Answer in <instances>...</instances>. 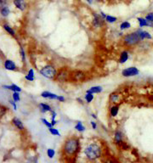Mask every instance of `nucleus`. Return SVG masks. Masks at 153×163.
Wrapping results in <instances>:
<instances>
[{"mask_svg": "<svg viewBox=\"0 0 153 163\" xmlns=\"http://www.w3.org/2000/svg\"><path fill=\"white\" fill-rule=\"evenodd\" d=\"M7 5V0H0V9Z\"/></svg>", "mask_w": 153, "mask_h": 163, "instance_id": "58836bf2", "label": "nucleus"}, {"mask_svg": "<svg viewBox=\"0 0 153 163\" xmlns=\"http://www.w3.org/2000/svg\"><path fill=\"white\" fill-rule=\"evenodd\" d=\"M135 33L138 34V36L140 37V38H141L142 41L151 40V39H152V35H151L149 32H147V31H145V30H143L142 28L136 29V30H135Z\"/></svg>", "mask_w": 153, "mask_h": 163, "instance_id": "f8f14e48", "label": "nucleus"}, {"mask_svg": "<svg viewBox=\"0 0 153 163\" xmlns=\"http://www.w3.org/2000/svg\"><path fill=\"white\" fill-rule=\"evenodd\" d=\"M58 69L56 68V66L54 64H47L44 66H43L41 69L39 70V73L43 78L54 81V79L56 78Z\"/></svg>", "mask_w": 153, "mask_h": 163, "instance_id": "20e7f679", "label": "nucleus"}, {"mask_svg": "<svg viewBox=\"0 0 153 163\" xmlns=\"http://www.w3.org/2000/svg\"><path fill=\"white\" fill-rule=\"evenodd\" d=\"M102 163H116L113 160H111V159H107L106 160V161H104Z\"/></svg>", "mask_w": 153, "mask_h": 163, "instance_id": "79ce46f5", "label": "nucleus"}, {"mask_svg": "<svg viewBox=\"0 0 153 163\" xmlns=\"http://www.w3.org/2000/svg\"><path fill=\"white\" fill-rule=\"evenodd\" d=\"M50 115H51V120H54L56 119V116H57V113L54 110H53L51 112H50Z\"/></svg>", "mask_w": 153, "mask_h": 163, "instance_id": "4c0bfd02", "label": "nucleus"}, {"mask_svg": "<svg viewBox=\"0 0 153 163\" xmlns=\"http://www.w3.org/2000/svg\"><path fill=\"white\" fill-rule=\"evenodd\" d=\"M89 75L83 70H71L70 75V82L83 83L87 81Z\"/></svg>", "mask_w": 153, "mask_h": 163, "instance_id": "423d86ee", "label": "nucleus"}, {"mask_svg": "<svg viewBox=\"0 0 153 163\" xmlns=\"http://www.w3.org/2000/svg\"><path fill=\"white\" fill-rule=\"evenodd\" d=\"M9 104L11 105V106L13 107L14 110H17V106H16V102L14 101L13 99H9Z\"/></svg>", "mask_w": 153, "mask_h": 163, "instance_id": "e433bc0d", "label": "nucleus"}, {"mask_svg": "<svg viewBox=\"0 0 153 163\" xmlns=\"http://www.w3.org/2000/svg\"><path fill=\"white\" fill-rule=\"evenodd\" d=\"M106 23H109V24H114L117 21V18L116 16H111V15H106Z\"/></svg>", "mask_w": 153, "mask_h": 163, "instance_id": "a878e982", "label": "nucleus"}, {"mask_svg": "<svg viewBox=\"0 0 153 163\" xmlns=\"http://www.w3.org/2000/svg\"><path fill=\"white\" fill-rule=\"evenodd\" d=\"M131 23L128 21V20H124L123 22H121V24L119 25V30L120 31H125L128 29L131 28Z\"/></svg>", "mask_w": 153, "mask_h": 163, "instance_id": "393cba45", "label": "nucleus"}, {"mask_svg": "<svg viewBox=\"0 0 153 163\" xmlns=\"http://www.w3.org/2000/svg\"><path fill=\"white\" fill-rule=\"evenodd\" d=\"M41 122L44 125V126L47 127V128H50V127H52V124H51V122H49L48 120L46 118H41Z\"/></svg>", "mask_w": 153, "mask_h": 163, "instance_id": "f704fd0d", "label": "nucleus"}, {"mask_svg": "<svg viewBox=\"0 0 153 163\" xmlns=\"http://www.w3.org/2000/svg\"><path fill=\"white\" fill-rule=\"evenodd\" d=\"M129 57H130V51H129V49H123L119 54V57H118L117 62L119 64H121V65H123V64H125L128 61Z\"/></svg>", "mask_w": 153, "mask_h": 163, "instance_id": "9b49d317", "label": "nucleus"}, {"mask_svg": "<svg viewBox=\"0 0 153 163\" xmlns=\"http://www.w3.org/2000/svg\"><path fill=\"white\" fill-rule=\"evenodd\" d=\"M11 122H12L13 125L16 127L18 130L23 131L24 129H25V126H24L23 122H22V121H21V119L19 118V117H16V116L13 117Z\"/></svg>", "mask_w": 153, "mask_h": 163, "instance_id": "f3484780", "label": "nucleus"}, {"mask_svg": "<svg viewBox=\"0 0 153 163\" xmlns=\"http://www.w3.org/2000/svg\"><path fill=\"white\" fill-rule=\"evenodd\" d=\"M83 153L88 162L95 163L102 158L104 155V149L101 144L96 141H92L83 148Z\"/></svg>", "mask_w": 153, "mask_h": 163, "instance_id": "f03ea898", "label": "nucleus"}, {"mask_svg": "<svg viewBox=\"0 0 153 163\" xmlns=\"http://www.w3.org/2000/svg\"><path fill=\"white\" fill-rule=\"evenodd\" d=\"M25 79L28 82H33L35 80V72L33 68H30L27 71V73L25 76Z\"/></svg>", "mask_w": 153, "mask_h": 163, "instance_id": "5701e85b", "label": "nucleus"}, {"mask_svg": "<svg viewBox=\"0 0 153 163\" xmlns=\"http://www.w3.org/2000/svg\"><path fill=\"white\" fill-rule=\"evenodd\" d=\"M3 88L4 89H8L10 90V91H12V92H21V87H19V86H17L16 84H9V85H3Z\"/></svg>", "mask_w": 153, "mask_h": 163, "instance_id": "4be33fe9", "label": "nucleus"}, {"mask_svg": "<svg viewBox=\"0 0 153 163\" xmlns=\"http://www.w3.org/2000/svg\"><path fill=\"white\" fill-rule=\"evenodd\" d=\"M66 97L64 96V95H59V98H58V100L57 101L61 102V103H64V102L66 101Z\"/></svg>", "mask_w": 153, "mask_h": 163, "instance_id": "ea45409f", "label": "nucleus"}, {"mask_svg": "<svg viewBox=\"0 0 153 163\" xmlns=\"http://www.w3.org/2000/svg\"><path fill=\"white\" fill-rule=\"evenodd\" d=\"M46 155H47V156L50 159H53L54 156H55V151H54V149H52V148H49L46 151Z\"/></svg>", "mask_w": 153, "mask_h": 163, "instance_id": "c756f323", "label": "nucleus"}, {"mask_svg": "<svg viewBox=\"0 0 153 163\" xmlns=\"http://www.w3.org/2000/svg\"><path fill=\"white\" fill-rule=\"evenodd\" d=\"M121 43L122 45L126 49H131L139 47V45L142 43V40L135 33V31H134L127 34H124L123 37L121 38Z\"/></svg>", "mask_w": 153, "mask_h": 163, "instance_id": "7ed1b4c3", "label": "nucleus"}, {"mask_svg": "<svg viewBox=\"0 0 153 163\" xmlns=\"http://www.w3.org/2000/svg\"><path fill=\"white\" fill-rule=\"evenodd\" d=\"M38 108H39V110L41 111V113H43V114H45V113H48V112H51L53 110V108L51 107L50 104L44 103V102L39 103Z\"/></svg>", "mask_w": 153, "mask_h": 163, "instance_id": "dca6fc26", "label": "nucleus"}, {"mask_svg": "<svg viewBox=\"0 0 153 163\" xmlns=\"http://www.w3.org/2000/svg\"><path fill=\"white\" fill-rule=\"evenodd\" d=\"M145 18L147 20L150 24L151 25V27H153V12L148 13L145 16Z\"/></svg>", "mask_w": 153, "mask_h": 163, "instance_id": "473e14b6", "label": "nucleus"}, {"mask_svg": "<svg viewBox=\"0 0 153 163\" xmlns=\"http://www.w3.org/2000/svg\"><path fill=\"white\" fill-rule=\"evenodd\" d=\"M121 94L117 91H113L112 93L109 94V97H108V101L110 104L114 105V104H121Z\"/></svg>", "mask_w": 153, "mask_h": 163, "instance_id": "9d476101", "label": "nucleus"}, {"mask_svg": "<svg viewBox=\"0 0 153 163\" xmlns=\"http://www.w3.org/2000/svg\"><path fill=\"white\" fill-rule=\"evenodd\" d=\"M91 117L93 118V120H95V121L98 119L97 116H96V114H95V113H91Z\"/></svg>", "mask_w": 153, "mask_h": 163, "instance_id": "37998d69", "label": "nucleus"}, {"mask_svg": "<svg viewBox=\"0 0 153 163\" xmlns=\"http://www.w3.org/2000/svg\"><path fill=\"white\" fill-rule=\"evenodd\" d=\"M81 151V139L78 135H70L63 141L61 155L67 162L74 161Z\"/></svg>", "mask_w": 153, "mask_h": 163, "instance_id": "f257e3e1", "label": "nucleus"}, {"mask_svg": "<svg viewBox=\"0 0 153 163\" xmlns=\"http://www.w3.org/2000/svg\"><path fill=\"white\" fill-rule=\"evenodd\" d=\"M77 100H78V102L79 104H82V105H83V99H81V98H77Z\"/></svg>", "mask_w": 153, "mask_h": 163, "instance_id": "c03bdc74", "label": "nucleus"}, {"mask_svg": "<svg viewBox=\"0 0 153 163\" xmlns=\"http://www.w3.org/2000/svg\"><path fill=\"white\" fill-rule=\"evenodd\" d=\"M43 99H50V100H58L59 95L58 94L50 92V91H43L41 94H40Z\"/></svg>", "mask_w": 153, "mask_h": 163, "instance_id": "2eb2a0df", "label": "nucleus"}, {"mask_svg": "<svg viewBox=\"0 0 153 163\" xmlns=\"http://www.w3.org/2000/svg\"><path fill=\"white\" fill-rule=\"evenodd\" d=\"M92 2H100L101 0H91Z\"/></svg>", "mask_w": 153, "mask_h": 163, "instance_id": "49530a36", "label": "nucleus"}, {"mask_svg": "<svg viewBox=\"0 0 153 163\" xmlns=\"http://www.w3.org/2000/svg\"><path fill=\"white\" fill-rule=\"evenodd\" d=\"M113 141L116 146L120 148L123 143L124 142V134L123 131H121L120 129L115 130L114 134H113Z\"/></svg>", "mask_w": 153, "mask_h": 163, "instance_id": "1a4fd4ad", "label": "nucleus"}, {"mask_svg": "<svg viewBox=\"0 0 153 163\" xmlns=\"http://www.w3.org/2000/svg\"><path fill=\"white\" fill-rule=\"evenodd\" d=\"M95 99V94H89V93H85L84 94V101L87 104H90Z\"/></svg>", "mask_w": 153, "mask_h": 163, "instance_id": "bb28decb", "label": "nucleus"}, {"mask_svg": "<svg viewBox=\"0 0 153 163\" xmlns=\"http://www.w3.org/2000/svg\"><path fill=\"white\" fill-rule=\"evenodd\" d=\"M71 71L68 66H62L60 69H58L56 78L54 79V82H58L60 84H64L66 82H70V75Z\"/></svg>", "mask_w": 153, "mask_h": 163, "instance_id": "39448f33", "label": "nucleus"}, {"mask_svg": "<svg viewBox=\"0 0 153 163\" xmlns=\"http://www.w3.org/2000/svg\"><path fill=\"white\" fill-rule=\"evenodd\" d=\"M48 129H49V132H50V134L51 135H53V136H56V137L61 136V133H60V131H59L57 128H55L54 127H52L48 128Z\"/></svg>", "mask_w": 153, "mask_h": 163, "instance_id": "c85d7f7f", "label": "nucleus"}, {"mask_svg": "<svg viewBox=\"0 0 153 163\" xmlns=\"http://www.w3.org/2000/svg\"><path fill=\"white\" fill-rule=\"evenodd\" d=\"M14 4L21 11L26 10V9L27 7V4H26V0H14Z\"/></svg>", "mask_w": 153, "mask_h": 163, "instance_id": "6ab92c4d", "label": "nucleus"}, {"mask_svg": "<svg viewBox=\"0 0 153 163\" xmlns=\"http://www.w3.org/2000/svg\"><path fill=\"white\" fill-rule=\"evenodd\" d=\"M137 20H138V24H139V27L140 28L147 27V26L148 27H151V25L147 21V20L145 19V17H138Z\"/></svg>", "mask_w": 153, "mask_h": 163, "instance_id": "aec40b11", "label": "nucleus"}, {"mask_svg": "<svg viewBox=\"0 0 153 163\" xmlns=\"http://www.w3.org/2000/svg\"><path fill=\"white\" fill-rule=\"evenodd\" d=\"M7 111H8V107L3 106V105H0V118L5 116Z\"/></svg>", "mask_w": 153, "mask_h": 163, "instance_id": "2f4dec72", "label": "nucleus"}, {"mask_svg": "<svg viewBox=\"0 0 153 163\" xmlns=\"http://www.w3.org/2000/svg\"><path fill=\"white\" fill-rule=\"evenodd\" d=\"M4 67L5 70L10 71H15L17 70V65L16 62L12 60H9V59L4 61Z\"/></svg>", "mask_w": 153, "mask_h": 163, "instance_id": "4468645a", "label": "nucleus"}, {"mask_svg": "<svg viewBox=\"0 0 153 163\" xmlns=\"http://www.w3.org/2000/svg\"><path fill=\"white\" fill-rule=\"evenodd\" d=\"M140 70L137 68L136 66H128L124 69L122 70L121 75L123 78H133V77H136L140 74Z\"/></svg>", "mask_w": 153, "mask_h": 163, "instance_id": "6e6552de", "label": "nucleus"}, {"mask_svg": "<svg viewBox=\"0 0 153 163\" xmlns=\"http://www.w3.org/2000/svg\"><path fill=\"white\" fill-rule=\"evenodd\" d=\"M74 129L77 132H78L79 134H83V133H84L86 131V127L83 125V122L78 121V122H76V124H75Z\"/></svg>", "mask_w": 153, "mask_h": 163, "instance_id": "412c9836", "label": "nucleus"}, {"mask_svg": "<svg viewBox=\"0 0 153 163\" xmlns=\"http://www.w3.org/2000/svg\"><path fill=\"white\" fill-rule=\"evenodd\" d=\"M50 122H51V124H52V127H54L56 124H57V120L56 119H54V120H51L50 121Z\"/></svg>", "mask_w": 153, "mask_h": 163, "instance_id": "a19ab883", "label": "nucleus"}, {"mask_svg": "<svg viewBox=\"0 0 153 163\" xmlns=\"http://www.w3.org/2000/svg\"><path fill=\"white\" fill-rule=\"evenodd\" d=\"M20 54H21V61L23 63H25L26 62V52L25 50H24V48L23 47H21L20 48Z\"/></svg>", "mask_w": 153, "mask_h": 163, "instance_id": "72a5a7b5", "label": "nucleus"}, {"mask_svg": "<svg viewBox=\"0 0 153 163\" xmlns=\"http://www.w3.org/2000/svg\"><path fill=\"white\" fill-rule=\"evenodd\" d=\"M103 90L104 88L102 86L95 85L90 87V88L86 91V93H89V94H100V93H102Z\"/></svg>", "mask_w": 153, "mask_h": 163, "instance_id": "a211bd4d", "label": "nucleus"}, {"mask_svg": "<svg viewBox=\"0 0 153 163\" xmlns=\"http://www.w3.org/2000/svg\"><path fill=\"white\" fill-rule=\"evenodd\" d=\"M120 111V105L119 104H114L112 105L109 108V116L112 118H115L116 117Z\"/></svg>", "mask_w": 153, "mask_h": 163, "instance_id": "ddd939ff", "label": "nucleus"}, {"mask_svg": "<svg viewBox=\"0 0 153 163\" xmlns=\"http://www.w3.org/2000/svg\"><path fill=\"white\" fill-rule=\"evenodd\" d=\"M148 99H149L150 101L153 102V94H150L149 96H148Z\"/></svg>", "mask_w": 153, "mask_h": 163, "instance_id": "a18cd8bd", "label": "nucleus"}, {"mask_svg": "<svg viewBox=\"0 0 153 163\" xmlns=\"http://www.w3.org/2000/svg\"><path fill=\"white\" fill-rule=\"evenodd\" d=\"M12 99L14 101L16 102V103L21 101V94H20V92H13Z\"/></svg>", "mask_w": 153, "mask_h": 163, "instance_id": "7c9ffc66", "label": "nucleus"}, {"mask_svg": "<svg viewBox=\"0 0 153 163\" xmlns=\"http://www.w3.org/2000/svg\"><path fill=\"white\" fill-rule=\"evenodd\" d=\"M3 28L4 30L6 32V33L9 34L11 37H16V32H15V30L8 24H4L3 25Z\"/></svg>", "mask_w": 153, "mask_h": 163, "instance_id": "b1692460", "label": "nucleus"}, {"mask_svg": "<svg viewBox=\"0 0 153 163\" xmlns=\"http://www.w3.org/2000/svg\"><path fill=\"white\" fill-rule=\"evenodd\" d=\"M106 20L98 13H93V20H92V27L95 30H99L103 28L106 26Z\"/></svg>", "mask_w": 153, "mask_h": 163, "instance_id": "0eeeda50", "label": "nucleus"}, {"mask_svg": "<svg viewBox=\"0 0 153 163\" xmlns=\"http://www.w3.org/2000/svg\"><path fill=\"white\" fill-rule=\"evenodd\" d=\"M89 124H90V126H91L92 129L96 130V129L98 128V124H97V122H96L95 120H92V121H90Z\"/></svg>", "mask_w": 153, "mask_h": 163, "instance_id": "c9c22d12", "label": "nucleus"}, {"mask_svg": "<svg viewBox=\"0 0 153 163\" xmlns=\"http://www.w3.org/2000/svg\"><path fill=\"white\" fill-rule=\"evenodd\" d=\"M0 14L3 17H7L10 14V9L9 8L8 6H4V8H2L0 9Z\"/></svg>", "mask_w": 153, "mask_h": 163, "instance_id": "cd10ccee", "label": "nucleus"}]
</instances>
